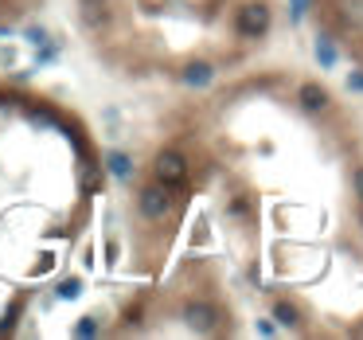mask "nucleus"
<instances>
[{
  "mask_svg": "<svg viewBox=\"0 0 363 340\" xmlns=\"http://www.w3.org/2000/svg\"><path fill=\"white\" fill-rule=\"evenodd\" d=\"M266 28H270V8H266V4H246V8L238 12V32H242L246 40H258Z\"/></svg>",
  "mask_w": 363,
  "mask_h": 340,
  "instance_id": "nucleus-1",
  "label": "nucleus"
},
{
  "mask_svg": "<svg viewBox=\"0 0 363 340\" xmlns=\"http://www.w3.org/2000/svg\"><path fill=\"white\" fill-rule=\"evenodd\" d=\"M137 204H141V215H149V219H164V215L172 212V200H168V188H164V184L144 188Z\"/></svg>",
  "mask_w": 363,
  "mask_h": 340,
  "instance_id": "nucleus-2",
  "label": "nucleus"
},
{
  "mask_svg": "<svg viewBox=\"0 0 363 340\" xmlns=\"http://www.w3.org/2000/svg\"><path fill=\"white\" fill-rule=\"evenodd\" d=\"M156 180H161L164 188H176L187 180V164L180 153H161L156 157Z\"/></svg>",
  "mask_w": 363,
  "mask_h": 340,
  "instance_id": "nucleus-3",
  "label": "nucleus"
},
{
  "mask_svg": "<svg viewBox=\"0 0 363 340\" xmlns=\"http://www.w3.org/2000/svg\"><path fill=\"white\" fill-rule=\"evenodd\" d=\"M184 321H187V329H195V332H211L215 329V309L207 305V301H192V305L184 309Z\"/></svg>",
  "mask_w": 363,
  "mask_h": 340,
  "instance_id": "nucleus-4",
  "label": "nucleus"
},
{
  "mask_svg": "<svg viewBox=\"0 0 363 340\" xmlns=\"http://www.w3.org/2000/svg\"><path fill=\"white\" fill-rule=\"evenodd\" d=\"M301 106H304V110H324V106H328V94H324L321 86L304 83L301 86Z\"/></svg>",
  "mask_w": 363,
  "mask_h": 340,
  "instance_id": "nucleus-5",
  "label": "nucleus"
},
{
  "mask_svg": "<svg viewBox=\"0 0 363 340\" xmlns=\"http://www.w3.org/2000/svg\"><path fill=\"white\" fill-rule=\"evenodd\" d=\"M211 78H215V71L207 67V63H192V67L184 71V83L187 86H207Z\"/></svg>",
  "mask_w": 363,
  "mask_h": 340,
  "instance_id": "nucleus-6",
  "label": "nucleus"
},
{
  "mask_svg": "<svg viewBox=\"0 0 363 340\" xmlns=\"http://www.w3.org/2000/svg\"><path fill=\"white\" fill-rule=\"evenodd\" d=\"M106 164H110V172H113L118 180H129V176H133V164H129V157L118 153V149H113V153H106Z\"/></svg>",
  "mask_w": 363,
  "mask_h": 340,
  "instance_id": "nucleus-7",
  "label": "nucleus"
},
{
  "mask_svg": "<svg viewBox=\"0 0 363 340\" xmlns=\"http://www.w3.org/2000/svg\"><path fill=\"white\" fill-rule=\"evenodd\" d=\"M316 59H321V67H332V63H336V47H332L328 40H321L316 43Z\"/></svg>",
  "mask_w": 363,
  "mask_h": 340,
  "instance_id": "nucleus-8",
  "label": "nucleus"
},
{
  "mask_svg": "<svg viewBox=\"0 0 363 340\" xmlns=\"http://www.w3.org/2000/svg\"><path fill=\"white\" fill-rule=\"evenodd\" d=\"M78 293H82V281H78V278H67V281L59 286V298H63V301H75Z\"/></svg>",
  "mask_w": 363,
  "mask_h": 340,
  "instance_id": "nucleus-9",
  "label": "nucleus"
},
{
  "mask_svg": "<svg viewBox=\"0 0 363 340\" xmlns=\"http://www.w3.org/2000/svg\"><path fill=\"white\" fill-rule=\"evenodd\" d=\"M75 336H82V340L98 336V321H94V317H82V321L75 324Z\"/></svg>",
  "mask_w": 363,
  "mask_h": 340,
  "instance_id": "nucleus-10",
  "label": "nucleus"
},
{
  "mask_svg": "<svg viewBox=\"0 0 363 340\" xmlns=\"http://www.w3.org/2000/svg\"><path fill=\"white\" fill-rule=\"evenodd\" d=\"M273 317H278L281 324H297V309H293V305H285V301H281V305L273 309Z\"/></svg>",
  "mask_w": 363,
  "mask_h": 340,
  "instance_id": "nucleus-11",
  "label": "nucleus"
},
{
  "mask_svg": "<svg viewBox=\"0 0 363 340\" xmlns=\"http://www.w3.org/2000/svg\"><path fill=\"white\" fill-rule=\"evenodd\" d=\"M258 332H262V336H278V329H273L270 321H258Z\"/></svg>",
  "mask_w": 363,
  "mask_h": 340,
  "instance_id": "nucleus-12",
  "label": "nucleus"
},
{
  "mask_svg": "<svg viewBox=\"0 0 363 340\" xmlns=\"http://www.w3.org/2000/svg\"><path fill=\"white\" fill-rule=\"evenodd\" d=\"M347 90H363V75H352V78H347Z\"/></svg>",
  "mask_w": 363,
  "mask_h": 340,
  "instance_id": "nucleus-13",
  "label": "nucleus"
},
{
  "mask_svg": "<svg viewBox=\"0 0 363 340\" xmlns=\"http://www.w3.org/2000/svg\"><path fill=\"white\" fill-rule=\"evenodd\" d=\"M355 188H359V196H363V169H355Z\"/></svg>",
  "mask_w": 363,
  "mask_h": 340,
  "instance_id": "nucleus-14",
  "label": "nucleus"
}]
</instances>
